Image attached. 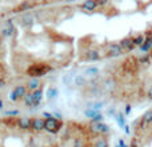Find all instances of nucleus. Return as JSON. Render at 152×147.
I'll return each mask as SVG.
<instances>
[{
	"label": "nucleus",
	"instance_id": "obj_1",
	"mask_svg": "<svg viewBox=\"0 0 152 147\" xmlns=\"http://www.w3.org/2000/svg\"><path fill=\"white\" fill-rule=\"evenodd\" d=\"M51 67L47 66V64H43V63H36V64H32L27 68V75L31 76V79H37V78H42L44 76L47 72L51 71Z\"/></svg>",
	"mask_w": 152,
	"mask_h": 147
},
{
	"label": "nucleus",
	"instance_id": "obj_2",
	"mask_svg": "<svg viewBox=\"0 0 152 147\" xmlns=\"http://www.w3.org/2000/svg\"><path fill=\"white\" fill-rule=\"evenodd\" d=\"M89 131L96 135H105L110 132V126L105 123H91L89 124Z\"/></svg>",
	"mask_w": 152,
	"mask_h": 147
},
{
	"label": "nucleus",
	"instance_id": "obj_3",
	"mask_svg": "<svg viewBox=\"0 0 152 147\" xmlns=\"http://www.w3.org/2000/svg\"><path fill=\"white\" fill-rule=\"evenodd\" d=\"M61 129V123L58 121L56 118H52V119H45V130L48 132H52V134H56L59 132Z\"/></svg>",
	"mask_w": 152,
	"mask_h": 147
},
{
	"label": "nucleus",
	"instance_id": "obj_4",
	"mask_svg": "<svg viewBox=\"0 0 152 147\" xmlns=\"http://www.w3.org/2000/svg\"><path fill=\"white\" fill-rule=\"evenodd\" d=\"M31 130L34 131H42V130H45V119L43 118H34L32 119V127Z\"/></svg>",
	"mask_w": 152,
	"mask_h": 147
},
{
	"label": "nucleus",
	"instance_id": "obj_5",
	"mask_svg": "<svg viewBox=\"0 0 152 147\" xmlns=\"http://www.w3.org/2000/svg\"><path fill=\"white\" fill-rule=\"evenodd\" d=\"M18 127L20 130H29L32 127V119L31 118H19L18 119Z\"/></svg>",
	"mask_w": 152,
	"mask_h": 147
},
{
	"label": "nucleus",
	"instance_id": "obj_6",
	"mask_svg": "<svg viewBox=\"0 0 152 147\" xmlns=\"http://www.w3.org/2000/svg\"><path fill=\"white\" fill-rule=\"evenodd\" d=\"M119 44H120V47L123 48V51L124 50H126V51H131L132 48L135 47L134 39H131V37H124V39H121Z\"/></svg>",
	"mask_w": 152,
	"mask_h": 147
},
{
	"label": "nucleus",
	"instance_id": "obj_7",
	"mask_svg": "<svg viewBox=\"0 0 152 147\" xmlns=\"http://www.w3.org/2000/svg\"><path fill=\"white\" fill-rule=\"evenodd\" d=\"M27 88L29 90V92H35L42 88V83L39 79H29V82L27 83Z\"/></svg>",
	"mask_w": 152,
	"mask_h": 147
},
{
	"label": "nucleus",
	"instance_id": "obj_8",
	"mask_svg": "<svg viewBox=\"0 0 152 147\" xmlns=\"http://www.w3.org/2000/svg\"><path fill=\"white\" fill-rule=\"evenodd\" d=\"M123 54V48L120 47V44H111L108 55L110 56H120Z\"/></svg>",
	"mask_w": 152,
	"mask_h": 147
},
{
	"label": "nucleus",
	"instance_id": "obj_9",
	"mask_svg": "<svg viewBox=\"0 0 152 147\" xmlns=\"http://www.w3.org/2000/svg\"><path fill=\"white\" fill-rule=\"evenodd\" d=\"M86 78H97L99 75V68L97 67H88V68L84 70V74H83Z\"/></svg>",
	"mask_w": 152,
	"mask_h": 147
},
{
	"label": "nucleus",
	"instance_id": "obj_10",
	"mask_svg": "<svg viewBox=\"0 0 152 147\" xmlns=\"http://www.w3.org/2000/svg\"><path fill=\"white\" fill-rule=\"evenodd\" d=\"M86 59H87V60H89V62H96V60H99V59H100L99 51H96V50H89L88 52L86 54Z\"/></svg>",
	"mask_w": 152,
	"mask_h": 147
},
{
	"label": "nucleus",
	"instance_id": "obj_11",
	"mask_svg": "<svg viewBox=\"0 0 152 147\" xmlns=\"http://www.w3.org/2000/svg\"><path fill=\"white\" fill-rule=\"evenodd\" d=\"M115 84H116V80L113 78H108L104 80V83H103V90L104 91H111V90L115 88Z\"/></svg>",
	"mask_w": 152,
	"mask_h": 147
},
{
	"label": "nucleus",
	"instance_id": "obj_12",
	"mask_svg": "<svg viewBox=\"0 0 152 147\" xmlns=\"http://www.w3.org/2000/svg\"><path fill=\"white\" fill-rule=\"evenodd\" d=\"M47 99L48 100H55V99H58V96H59V90L56 88V87H50V88L47 90Z\"/></svg>",
	"mask_w": 152,
	"mask_h": 147
},
{
	"label": "nucleus",
	"instance_id": "obj_13",
	"mask_svg": "<svg viewBox=\"0 0 152 147\" xmlns=\"http://www.w3.org/2000/svg\"><path fill=\"white\" fill-rule=\"evenodd\" d=\"M76 87H86L87 86V78L84 75H75V80H74Z\"/></svg>",
	"mask_w": 152,
	"mask_h": 147
},
{
	"label": "nucleus",
	"instance_id": "obj_14",
	"mask_svg": "<svg viewBox=\"0 0 152 147\" xmlns=\"http://www.w3.org/2000/svg\"><path fill=\"white\" fill-rule=\"evenodd\" d=\"M151 50H152V36H147L144 44L140 47V51H143V52H151Z\"/></svg>",
	"mask_w": 152,
	"mask_h": 147
},
{
	"label": "nucleus",
	"instance_id": "obj_15",
	"mask_svg": "<svg viewBox=\"0 0 152 147\" xmlns=\"http://www.w3.org/2000/svg\"><path fill=\"white\" fill-rule=\"evenodd\" d=\"M23 100H24V104H26L27 107H35V98H34V94H32V92H28V94L23 98Z\"/></svg>",
	"mask_w": 152,
	"mask_h": 147
},
{
	"label": "nucleus",
	"instance_id": "obj_16",
	"mask_svg": "<svg viewBox=\"0 0 152 147\" xmlns=\"http://www.w3.org/2000/svg\"><path fill=\"white\" fill-rule=\"evenodd\" d=\"M27 86H16L15 88H13V91L16 92V95H18L19 96V99H20V98H24L26 96L27 94H28V92H27Z\"/></svg>",
	"mask_w": 152,
	"mask_h": 147
},
{
	"label": "nucleus",
	"instance_id": "obj_17",
	"mask_svg": "<svg viewBox=\"0 0 152 147\" xmlns=\"http://www.w3.org/2000/svg\"><path fill=\"white\" fill-rule=\"evenodd\" d=\"M81 7L84 8V10H88V11H94L97 8V1H94V0H87V1H84L83 4H81Z\"/></svg>",
	"mask_w": 152,
	"mask_h": 147
},
{
	"label": "nucleus",
	"instance_id": "obj_18",
	"mask_svg": "<svg viewBox=\"0 0 152 147\" xmlns=\"http://www.w3.org/2000/svg\"><path fill=\"white\" fill-rule=\"evenodd\" d=\"M94 147H110V143H108V139L105 137H100L95 140Z\"/></svg>",
	"mask_w": 152,
	"mask_h": 147
},
{
	"label": "nucleus",
	"instance_id": "obj_19",
	"mask_svg": "<svg viewBox=\"0 0 152 147\" xmlns=\"http://www.w3.org/2000/svg\"><path fill=\"white\" fill-rule=\"evenodd\" d=\"M84 115H86L87 118H89V119L92 121V119H95L97 115H100V111L92 110V108H87V110H84Z\"/></svg>",
	"mask_w": 152,
	"mask_h": 147
},
{
	"label": "nucleus",
	"instance_id": "obj_20",
	"mask_svg": "<svg viewBox=\"0 0 152 147\" xmlns=\"http://www.w3.org/2000/svg\"><path fill=\"white\" fill-rule=\"evenodd\" d=\"M32 94H34V98H35V107H37L43 99V91H42V88H40V90H37V91L32 92Z\"/></svg>",
	"mask_w": 152,
	"mask_h": 147
},
{
	"label": "nucleus",
	"instance_id": "obj_21",
	"mask_svg": "<svg viewBox=\"0 0 152 147\" xmlns=\"http://www.w3.org/2000/svg\"><path fill=\"white\" fill-rule=\"evenodd\" d=\"M113 118H115V121L118 122V124H119V126H120L121 129L124 130V127H126L127 124H126V118H124V115H123V114H116V115L113 116Z\"/></svg>",
	"mask_w": 152,
	"mask_h": 147
},
{
	"label": "nucleus",
	"instance_id": "obj_22",
	"mask_svg": "<svg viewBox=\"0 0 152 147\" xmlns=\"http://www.w3.org/2000/svg\"><path fill=\"white\" fill-rule=\"evenodd\" d=\"M142 122L147 126V124H151L152 123V110H148L144 115L142 116Z\"/></svg>",
	"mask_w": 152,
	"mask_h": 147
},
{
	"label": "nucleus",
	"instance_id": "obj_23",
	"mask_svg": "<svg viewBox=\"0 0 152 147\" xmlns=\"http://www.w3.org/2000/svg\"><path fill=\"white\" fill-rule=\"evenodd\" d=\"M104 104H105L104 102H92V103H88V104H87V108H92V110L99 111L100 108L104 107Z\"/></svg>",
	"mask_w": 152,
	"mask_h": 147
},
{
	"label": "nucleus",
	"instance_id": "obj_24",
	"mask_svg": "<svg viewBox=\"0 0 152 147\" xmlns=\"http://www.w3.org/2000/svg\"><path fill=\"white\" fill-rule=\"evenodd\" d=\"M145 42V36L144 35H137L136 37H134V44L137 46V47H142Z\"/></svg>",
	"mask_w": 152,
	"mask_h": 147
},
{
	"label": "nucleus",
	"instance_id": "obj_25",
	"mask_svg": "<svg viewBox=\"0 0 152 147\" xmlns=\"http://www.w3.org/2000/svg\"><path fill=\"white\" fill-rule=\"evenodd\" d=\"M151 62V58L150 55H143L139 58V64H143V66H148Z\"/></svg>",
	"mask_w": 152,
	"mask_h": 147
},
{
	"label": "nucleus",
	"instance_id": "obj_26",
	"mask_svg": "<svg viewBox=\"0 0 152 147\" xmlns=\"http://www.w3.org/2000/svg\"><path fill=\"white\" fill-rule=\"evenodd\" d=\"M31 7H32V4H31V3H28V1L21 3V4H19L18 11H27V10H29Z\"/></svg>",
	"mask_w": 152,
	"mask_h": 147
},
{
	"label": "nucleus",
	"instance_id": "obj_27",
	"mask_svg": "<svg viewBox=\"0 0 152 147\" xmlns=\"http://www.w3.org/2000/svg\"><path fill=\"white\" fill-rule=\"evenodd\" d=\"M74 147H84V139H83V138H80V137L75 138V140H74Z\"/></svg>",
	"mask_w": 152,
	"mask_h": 147
},
{
	"label": "nucleus",
	"instance_id": "obj_28",
	"mask_svg": "<svg viewBox=\"0 0 152 147\" xmlns=\"http://www.w3.org/2000/svg\"><path fill=\"white\" fill-rule=\"evenodd\" d=\"M32 20H34V19H32V16L29 15V13H27V15L23 18V21H24V24H26V26H29V24H32Z\"/></svg>",
	"mask_w": 152,
	"mask_h": 147
},
{
	"label": "nucleus",
	"instance_id": "obj_29",
	"mask_svg": "<svg viewBox=\"0 0 152 147\" xmlns=\"http://www.w3.org/2000/svg\"><path fill=\"white\" fill-rule=\"evenodd\" d=\"M19 111L18 110H11V111H4V116H18Z\"/></svg>",
	"mask_w": 152,
	"mask_h": 147
},
{
	"label": "nucleus",
	"instance_id": "obj_30",
	"mask_svg": "<svg viewBox=\"0 0 152 147\" xmlns=\"http://www.w3.org/2000/svg\"><path fill=\"white\" fill-rule=\"evenodd\" d=\"M3 35H4V36H12V35H13V29L12 28L3 29Z\"/></svg>",
	"mask_w": 152,
	"mask_h": 147
},
{
	"label": "nucleus",
	"instance_id": "obj_31",
	"mask_svg": "<svg viewBox=\"0 0 152 147\" xmlns=\"http://www.w3.org/2000/svg\"><path fill=\"white\" fill-rule=\"evenodd\" d=\"M10 100H11V102H18V100H19V96L16 95V92H15V91L11 92V95H10Z\"/></svg>",
	"mask_w": 152,
	"mask_h": 147
},
{
	"label": "nucleus",
	"instance_id": "obj_32",
	"mask_svg": "<svg viewBox=\"0 0 152 147\" xmlns=\"http://www.w3.org/2000/svg\"><path fill=\"white\" fill-rule=\"evenodd\" d=\"M131 111H132V107L129 104H127L126 106V110H124V114H126V115H128V114H131Z\"/></svg>",
	"mask_w": 152,
	"mask_h": 147
},
{
	"label": "nucleus",
	"instance_id": "obj_33",
	"mask_svg": "<svg viewBox=\"0 0 152 147\" xmlns=\"http://www.w3.org/2000/svg\"><path fill=\"white\" fill-rule=\"evenodd\" d=\"M147 98L150 100H152V86L150 87V88H148V91H147Z\"/></svg>",
	"mask_w": 152,
	"mask_h": 147
},
{
	"label": "nucleus",
	"instance_id": "obj_34",
	"mask_svg": "<svg viewBox=\"0 0 152 147\" xmlns=\"http://www.w3.org/2000/svg\"><path fill=\"white\" fill-rule=\"evenodd\" d=\"M43 116H45L47 119H52L53 118V115H52V114H50V112H44V114H43Z\"/></svg>",
	"mask_w": 152,
	"mask_h": 147
},
{
	"label": "nucleus",
	"instance_id": "obj_35",
	"mask_svg": "<svg viewBox=\"0 0 152 147\" xmlns=\"http://www.w3.org/2000/svg\"><path fill=\"white\" fill-rule=\"evenodd\" d=\"M4 86H5V82L3 80V79H0V90L4 88Z\"/></svg>",
	"mask_w": 152,
	"mask_h": 147
},
{
	"label": "nucleus",
	"instance_id": "obj_36",
	"mask_svg": "<svg viewBox=\"0 0 152 147\" xmlns=\"http://www.w3.org/2000/svg\"><path fill=\"white\" fill-rule=\"evenodd\" d=\"M105 4H107V1H97V7H103Z\"/></svg>",
	"mask_w": 152,
	"mask_h": 147
},
{
	"label": "nucleus",
	"instance_id": "obj_37",
	"mask_svg": "<svg viewBox=\"0 0 152 147\" xmlns=\"http://www.w3.org/2000/svg\"><path fill=\"white\" fill-rule=\"evenodd\" d=\"M124 131H126V134H129V127L126 126V127H124Z\"/></svg>",
	"mask_w": 152,
	"mask_h": 147
},
{
	"label": "nucleus",
	"instance_id": "obj_38",
	"mask_svg": "<svg viewBox=\"0 0 152 147\" xmlns=\"http://www.w3.org/2000/svg\"><path fill=\"white\" fill-rule=\"evenodd\" d=\"M129 147H137V143H136V140H134V142H132V145L129 146Z\"/></svg>",
	"mask_w": 152,
	"mask_h": 147
},
{
	"label": "nucleus",
	"instance_id": "obj_39",
	"mask_svg": "<svg viewBox=\"0 0 152 147\" xmlns=\"http://www.w3.org/2000/svg\"><path fill=\"white\" fill-rule=\"evenodd\" d=\"M55 116H56V118H58V119H61V115H60V114H58V112L55 114Z\"/></svg>",
	"mask_w": 152,
	"mask_h": 147
},
{
	"label": "nucleus",
	"instance_id": "obj_40",
	"mask_svg": "<svg viewBox=\"0 0 152 147\" xmlns=\"http://www.w3.org/2000/svg\"><path fill=\"white\" fill-rule=\"evenodd\" d=\"M3 107H4V104H3V102H1V100H0V111L3 110Z\"/></svg>",
	"mask_w": 152,
	"mask_h": 147
},
{
	"label": "nucleus",
	"instance_id": "obj_41",
	"mask_svg": "<svg viewBox=\"0 0 152 147\" xmlns=\"http://www.w3.org/2000/svg\"><path fill=\"white\" fill-rule=\"evenodd\" d=\"M115 147H128V146H120V145H116Z\"/></svg>",
	"mask_w": 152,
	"mask_h": 147
},
{
	"label": "nucleus",
	"instance_id": "obj_42",
	"mask_svg": "<svg viewBox=\"0 0 152 147\" xmlns=\"http://www.w3.org/2000/svg\"><path fill=\"white\" fill-rule=\"evenodd\" d=\"M148 55H150V58L152 59V50H151V52H150V54H148Z\"/></svg>",
	"mask_w": 152,
	"mask_h": 147
},
{
	"label": "nucleus",
	"instance_id": "obj_43",
	"mask_svg": "<svg viewBox=\"0 0 152 147\" xmlns=\"http://www.w3.org/2000/svg\"><path fill=\"white\" fill-rule=\"evenodd\" d=\"M0 100H1V99H0Z\"/></svg>",
	"mask_w": 152,
	"mask_h": 147
}]
</instances>
